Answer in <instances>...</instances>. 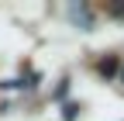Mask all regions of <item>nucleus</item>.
Wrapping results in <instances>:
<instances>
[{"label":"nucleus","instance_id":"obj_1","mask_svg":"<svg viewBox=\"0 0 124 121\" xmlns=\"http://www.w3.org/2000/svg\"><path fill=\"white\" fill-rule=\"evenodd\" d=\"M97 69H100V76H114V73H117V59H103Z\"/></svg>","mask_w":124,"mask_h":121},{"label":"nucleus","instance_id":"obj_2","mask_svg":"<svg viewBox=\"0 0 124 121\" xmlns=\"http://www.w3.org/2000/svg\"><path fill=\"white\" fill-rule=\"evenodd\" d=\"M79 118V104H66L62 107V121H76Z\"/></svg>","mask_w":124,"mask_h":121},{"label":"nucleus","instance_id":"obj_3","mask_svg":"<svg viewBox=\"0 0 124 121\" xmlns=\"http://www.w3.org/2000/svg\"><path fill=\"white\" fill-rule=\"evenodd\" d=\"M66 90H69V80H62V83H59V90H55V100L66 97Z\"/></svg>","mask_w":124,"mask_h":121},{"label":"nucleus","instance_id":"obj_5","mask_svg":"<svg viewBox=\"0 0 124 121\" xmlns=\"http://www.w3.org/2000/svg\"><path fill=\"white\" fill-rule=\"evenodd\" d=\"M121 80H124V76H121Z\"/></svg>","mask_w":124,"mask_h":121},{"label":"nucleus","instance_id":"obj_4","mask_svg":"<svg viewBox=\"0 0 124 121\" xmlns=\"http://www.w3.org/2000/svg\"><path fill=\"white\" fill-rule=\"evenodd\" d=\"M117 14H124V7H117Z\"/></svg>","mask_w":124,"mask_h":121}]
</instances>
